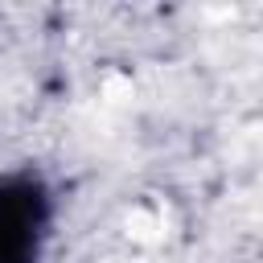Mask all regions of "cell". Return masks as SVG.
<instances>
[{
    "label": "cell",
    "mask_w": 263,
    "mask_h": 263,
    "mask_svg": "<svg viewBox=\"0 0 263 263\" xmlns=\"http://www.w3.org/2000/svg\"><path fill=\"white\" fill-rule=\"evenodd\" d=\"M45 222V197L37 185L0 189V263H33Z\"/></svg>",
    "instance_id": "6da1fadb"
}]
</instances>
